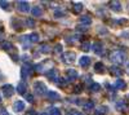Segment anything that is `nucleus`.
<instances>
[{"instance_id": "f257e3e1", "label": "nucleus", "mask_w": 129, "mask_h": 115, "mask_svg": "<svg viewBox=\"0 0 129 115\" xmlns=\"http://www.w3.org/2000/svg\"><path fill=\"white\" fill-rule=\"evenodd\" d=\"M110 60L112 62H115V64H121V62L125 61V53L124 52H120V50H115L114 53H111Z\"/></svg>"}, {"instance_id": "f03ea898", "label": "nucleus", "mask_w": 129, "mask_h": 115, "mask_svg": "<svg viewBox=\"0 0 129 115\" xmlns=\"http://www.w3.org/2000/svg\"><path fill=\"white\" fill-rule=\"evenodd\" d=\"M34 88H35V93H36V95H39V96H43V95H47V93H48L45 84H44V83H41V81L35 83Z\"/></svg>"}, {"instance_id": "7ed1b4c3", "label": "nucleus", "mask_w": 129, "mask_h": 115, "mask_svg": "<svg viewBox=\"0 0 129 115\" xmlns=\"http://www.w3.org/2000/svg\"><path fill=\"white\" fill-rule=\"evenodd\" d=\"M3 93H4V96L5 97H12L13 95H14V88L10 85V84H5V85H3Z\"/></svg>"}, {"instance_id": "20e7f679", "label": "nucleus", "mask_w": 129, "mask_h": 115, "mask_svg": "<svg viewBox=\"0 0 129 115\" xmlns=\"http://www.w3.org/2000/svg\"><path fill=\"white\" fill-rule=\"evenodd\" d=\"M31 71H32L31 66H30V65H25V66L22 67V71H21V76H22V79H26V78L31 74Z\"/></svg>"}, {"instance_id": "39448f33", "label": "nucleus", "mask_w": 129, "mask_h": 115, "mask_svg": "<svg viewBox=\"0 0 129 115\" xmlns=\"http://www.w3.org/2000/svg\"><path fill=\"white\" fill-rule=\"evenodd\" d=\"M75 57H76V54L74 53V52H67V53L63 54V61L64 62H74L75 61Z\"/></svg>"}, {"instance_id": "423d86ee", "label": "nucleus", "mask_w": 129, "mask_h": 115, "mask_svg": "<svg viewBox=\"0 0 129 115\" xmlns=\"http://www.w3.org/2000/svg\"><path fill=\"white\" fill-rule=\"evenodd\" d=\"M17 5H18V9L21 10V12H23V13H26V12L30 10V5H28L27 2H18Z\"/></svg>"}, {"instance_id": "0eeeda50", "label": "nucleus", "mask_w": 129, "mask_h": 115, "mask_svg": "<svg viewBox=\"0 0 129 115\" xmlns=\"http://www.w3.org/2000/svg\"><path fill=\"white\" fill-rule=\"evenodd\" d=\"M13 109L16 112H21V111H23L25 110V103L22 101H16L14 102V105H13Z\"/></svg>"}, {"instance_id": "6e6552de", "label": "nucleus", "mask_w": 129, "mask_h": 115, "mask_svg": "<svg viewBox=\"0 0 129 115\" xmlns=\"http://www.w3.org/2000/svg\"><path fill=\"white\" fill-rule=\"evenodd\" d=\"M89 64H90V58H89V57L83 56V57L79 58V65H80L81 67H87V66H89Z\"/></svg>"}, {"instance_id": "1a4fd4ad", "label": "nucleus", "mask_w": 129, "mask_h": 115, "mask_svg": "<svg viewBox=\"0 0 129 115\" xmlns=\"http://www.w3.org/2000/svg\"><path fill=\"white\" fill-rule=\"evenodd\" d=\"M26 89H27V85H26L25 81H21L17 85V92L19 93V95H26Z\"/></svg>"}, {"instance_id": "9d476101", "label": "nucleus", "mask_w": 129, "mask_h": 115, "mask_svg": "<svg viewBox=\"0 0 129 115\" xmlns=\"http://www.w3.org/2000/svg\"><path fill=\"white\" fill-rule=\"evenodd\" d=\"M47 97H48V100H50V101H57V100H59V95L57 92H53V91H49L48 93H47Z\"/></svg>"}, {"instance_id": "9b49d317", "label": "nucleus", "mask_w": 129, "mask_h": 115, "mask_svg": "<svg viewBox=\"0 0 129 115\" xmlns=\"http://www.w3.org/2000/svg\"><path fill=\"white\" fill-rule=\"evenodd\" d=\"M110 72H111L112 75L117 76V78H120V76L123 75V71H121L119 67H116V66H112V67H110Z\"/></svg>"}, {"instance_id": "f8f14e48", "label": "nucleus", "mask_w": 129, "mask_h": 115, "mask_svg": "<svg viewBox=\"0 0 129 115\" xmlns=\"http://www.w3.org/2000/svg\"><path fill=\"white\" fill-rule=\"evenodd\" d=\"M79 22H80V25H89L90 22H92V19H90V17L89 16H81L80 18H79Z\"/></svg>"}, {"instance_id": "ddd939ff", "label": "nucleus", "mask_w": 129, "mask_h": 115, "mask_svg": "<svg viewBox=\"0 0 129 115\" xmlns=\"http://www.w3.org/2000/svg\"><path fill=\"white\" fill-rule=\"evenodd\" d=\"M110 7H111L112 10H115V12H120V10H121V4L119 2H111Z\"/></svg>"}, {"instance_id": "4468645a", "label": "nucleus", "mask_w": 129, "mask_h": 115, "mask_svg": "<svg viewBox=\"0 0 129 115\" xmlns=\"http://www.w3.org/2000/svg\"><path fill=\"white\" fill-rule=\"evenodd\" d=\"M31 13H32V16H34V17H40L43 14V10H41L40 7H34V8L31 9Z\"/></svg>"}, {"instance_id": "2eb2a0df", "label": "nucleus", "mask_w": 129, "mask_h": 115, "mask_svg": "<svg viewBox=\"0 0 129 115\" xmlns=\"http://www.w3.org/2000/svg\"><path fill=\"white\" fill-rule=\"evenodd\" d=\"M67 75H69V80H74L78 78V72L75 71L74 69H69L67 70Z\"/></svg>"}, {"instance_id": "dca6fc26", "label": "nucleus", "mask_w": 129, "mask_h": 115, "mask_svg": "<svg viewBox=\"0 0 129 115\" xmlns=\"http://www.w3.org/2000/svg\"><path fill=\"white\" fill-rule=\"evenodd\" d=\"M125 85H126V84H125V81H124L123 79H117L116 83H115V88H116V89H124Z\"/></svg>"}, {"instance_id": "f3484780", "label": "nucleus", "mask_w": 129, "mask_h": 115, "mask_svg": "<svg viewBox=\"0 0 129 115\" xmlns=\"http://www.w3.org/2000/svg\"><path fill=\"white\" fill-rule=\"evenodd\" d=\"M56 75H57V70H56V69H50V70L47 72V78H49V79H57Z\"/></svg>"}, {"instance_id": "a211bd4d", "label": "nucleus", "mask_w": 129, "mask_h": 115, "mask_svg": "<svg viewBox=\"0 0 129 115\" xmlns=\"http://www.w3.org/2000/svg\"><path fill=\"white\" fill-rule=\"evenodd\" d=\"M103 69H105V66H103V64L102 62H97V64L94 65V70L97 71V72H103Z\"/></svg>"}, {"instance_id": "6ab92c4d", "label": "nucleus", "mask_w": 129, "mask_h": 115, "mask_svg": "<svg viewBox=\"0 0 129 115\" xmlns=\"http://www.w3.org/2000/svg\"><path fill=\"white\" fill-rule=\"evenodd\" d=\"M93 47H94V48H93V50H94V53H95V54H100L101 52H102V44H100V43H95Z\"/></svg>"}, {"instance_id": "aec40b11", "label": "nucleus", "mask_w": 129, "mask_h": 115, "mask_svg": "<svg viewBox=\"0 0 129 115\" xmlns=\"http://www.w3.org/2000/svg\"><path fill=\"white\" fill-rule=\"evenodd\" d=\"M28 39H30L31 43H38V41H39V35H38L36 33H34V34H31V35L28 36Z\"/></svg>"}, {"instance_id": "412c9836", "label": "nucleus", "mask_w": 129, "mask_h": 115, "mask_svg": "<svg viewBox=\"0 0 129 115\" xmlns=\"http://www.w3.org/2000/svg\"><path fill=\"white\" fill-rule=\"evenodd\" d=\"M81 10H83V4H80V3L74 4V12L75 13H79V12H81Z\"/></svg>"}, {"instance_id": "4be33fe9", "label": "nucleus", "mask_w": 129, "mask_h": 115, "mask_svg": "<svg viewBox=\"0 0 129 115\" xmlns=\"http://www.w3.org/2000/svg\"><path fill=\"white\" fill-rule=\"evenodd\" d=\"M90 48H92V44L89 43V41H85V43H83V44H81V49H83V50H85V52L89 50Z\"/></svg>"}, {"instance_id": "5701e85b", "label": "nucleus", "mask_w": 129, "mask_h": 115, "mask_svg": "<svg viewBox=\"0 0 129 115\" xmlns=\"http://www.w3.org/2000/svg\"><path fill=\"white\" fill-rule=\"evenodd\" d=\"M101 89V85L98 84V83H93V84L90 85V91L92 92H98Z\"/></svg>"}, {"instance_id": "b1692460", "label": "nucleus", "mask_w": 129, "mask_h": 115, "mask_svg": "<svg viewBox=\"0 0 129 115\" xmlns=\"http://www.w3.org/2000/svg\"><path fill=\"white\" fill-rule=\"evenodd\" d=\"M93 107H94V103H93L92 101H90V102H88V103H85V105L83 106V109H84V110H87V111L92 110Z\"/></svg>"}, {"instance_id": "393cba45", "label": "nucleus", "mask_w": 129, "mask_h": 115, "mask_svg": "<svg viewBox=\"0 0 129 115\" xmlns=\"http://www.w3.org/2000/svg\"><path fill=\"white\" fill-rule=\"evenodd\" d=\"M49 115H61V111L57 107H52L49 109Z\"/></svg>"}, {"instance_id": "a878e982", "label": "nucleus", "mask_w": 129, "mask_h": 115, "mask_svg": "<svg viewBox=\"0 0 129 115\" xmlns=\"http://www.w3.org/2000/svg\"><path fill=\"white\" fill-rule=\"evenodd\" d=\"M3 48H4L5 50H9V49L13 48V44L9 43V41H4V43H3Z\"/></svg>"}, {"instance_id": "bb28decb", "label": "nucleus", "mask_w": 129, "mask_h": 115, "mask_svg": "<svg viewBox=\"0 0 129 115\" xmlns=\"http://www.w3.org/2000/svg\"><path fill=\"white\" fill-rule=\"evenodd\" d=\"M40 52H41V53H49V52H50V49H49V47L48 45H41V48H40Z\"/></svg>"}, {"instance_id": "cd10ccee", "label": "nucleus", "mask_w": 129, "mask_h": 115, "mask_svg": "<svg viewBox=\"0 0 129 115\" xmlns=\"http://www.w3.org/2000/svg\"><path fill=\"white\" fill-rule=\"evenodd\" d=\"M26 25H27L28 27H34V26H35V22H34V19H31V18H27V19H26Z\"/></svg>"}, {"instance_id": "c85d7f7f", "label": "nucleus", "mask_w": 129, "mask_h": 115, "mask_svg": "<svg viewBox=\"0 0 129 115\" xmlns=\"http://www.w3.org/2000/svg\"><path fill=\"white\" fill-rule=\"evenodd\" d=\"M107 112V107L106 106H101L98 110H97V114H106Z\"/></svg>"}, {"instance_id": "c756f323", "label": "nucleus", "mask_w": 129, "mask_h": 115, "mask_svg": "<svg viewBox=\"0 0 129 115\" xmlns=\"http://www.w3.org/2000/svg\"><path fill=\"white\" fill-rule=\"evenodd\" d=\"M87 30H88V27L85 26V25H79V26H78V31H81V33H85Z\"/></svg>"}, {"instance_id": "7c9ffc66", "label": "nucleus", "mask_w": 129, "mask_h": 115, "mask_svg": "<svg viewBox=\"0 0 129 115\" xmlns=\"http://www.w3.org/2000/svg\"><path fill=\"white\" fill-rule=\"evenodd\" d=\"M56 83L59 84V85H64V84H66V80H63V78H57Z\"/></svg>"}, {"instance_id": "2f4dec72", "label": "nucleus", "mask_w": 129, "mask_h": 115, "mask_svg": "<svg viewBox=\"0 0 129 115\" xmlns=\"http://www.w3.org/2000/svg\"><path fill=\"white\" fill-rule=\"evenodd\" d=\"M0 7H2L3 9H8L9 3H7V2H2V0H0Z\"/></svg>"}, {"instance_id": "473e14b6", "label": "nucleus", "mask_w": 129, "mask_h": 115, "mask_svg": "<svg viewBox=\"0 0 129 115\" xmlns=\"http://www.w3.org/2000/svg\"><path fill=\"white\" fill-rule=\"evenodd\" d=\"M116 109H120V110H123V109H124V102H123V101L117 102V103H116Z\"/></svg>"}, {"instance_id": "72a5a7b5", "label": "nucleus", "mask_w": 129, "mask_h": 115, "mask_svg": "<svg viewBox=\"0 0 129 115\" xmlns=\"http://www.w3.org/2000/svg\"><path fill=\"white\" fill-rule=\"evenodd\" d=\"M26 100L28 102H34V96H32V95H26Z\"/></svg>"}, {"instance_id": "f704fd0d", "label": "nucleus", "mask_w": 129, "mask_h": 115, "mask_svg": "<svg viewBox=\"0 0 129 115\" xmlns=\"http://www.w3.org/2000/svg\"><path fill=\"white\" fill-rule=\"evenodd\" d=\"M56 52H57V53H61V52H62V47L58 44V45H56V49H54Z\"/></svg>"}, {"instance_id": "c9c22d12", "label": "nucleus", "mask_w": 129, "mask_h": 115, "mask_svg": "<svg viewBox=\"0 0 129 115\" xmlns=\"http://www.w3.org/2000/svg\"><path fill=\"white\" fill-rule=\"evenodd\" d=\"M0 115H9V114H8L4 109H0Z\"/></svg>"}, {"instance_id": "e433bc0d", "label": "nucleus", "mask_w": 129, "mask_h": 115, "mask_svg": "<svg viewBox=\"0 0 129 115\" xmlns=\"http://www.w3.org/2000/svg\"><path fill=\"white\" fill-rule=\"evenodd\" d=\"M80 91H81V87H76V88H75V92H76V93L80 92Z\"/></svg>"}, {"instance_id": "4c0bfd02", "label": "nucleus", "mask_w": 129, "mask_h": 115, "mask_svg": "<svg viewBox=\"0 0 129 115\" xmlns=\"http://www.w3.org/2000/svg\"><path fill=\"white\" fill-rule=\"evenodd\" d=\"M75 115H83V114H80V112H76V114H75Z\"/></svg>"}, {"instance_id": "58836bf2", "label": "nucleus", "mask_w": 129, "mask_h": 115, "mask_svg": "<svg viewBox=\"0 0 129 115\" xmlns=\"http://www.w3.org/2000/svg\"><path fill=\"white\" fill-rule=\"evenodd\" d=\"M0 102H2V96H0Z\"/></svg>"}]
</instances>
